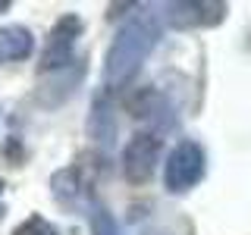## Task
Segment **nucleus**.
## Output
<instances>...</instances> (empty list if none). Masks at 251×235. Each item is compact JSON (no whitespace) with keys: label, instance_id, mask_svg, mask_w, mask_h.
<instances>
[{"label":"nucleus","instance_id":"obj_11","mask_svg":"<svg viewBox=\"0 0 251 235\" xmlns=\"http://www.w3.org/2000/svg\"><path fill=\"white\" fill-rule=\"evenodd\" d=\"M13 235H57V229H53L41 213H31L28 219H22V223L16 226Z\"/></svg>","mask_w":251,"mask_h":235},{"label":"nucleus","instance_id":"obj_9","mask_svg":"<svg viewBox=\"0 0 251 235\" xmlns=\"http://www.w3.org/2000/svg\"><path fill=\"white\" fill-rule=\"evenodd\" d=\"M88 132H91V138L107 141V144H110V138H113V116H110V104L104 107V97L94 100L91 119H88Z\"/></svg>","mask_w":251,"mask_h":235},{"label":"nucleus","instance_id":"obj_4","mask_svg":"<svg viewBox=\"0 0 251 235\" xmlns=\"http://www.w3.org/2000/svg\"><path fill=\"white\" fill-rule=\"evenodd\" d=\"M157 154H160V138L151 135V132H138L132 135V141L123 151V163H126V179L132 185H145L148 179L154 176V163Z\"/></svg>","mask_w":251,"mask_h":235},{"label":"nucleus","instance_id":"obj_7","mask_svg":"<svg viewBox=\"0 0 251 235\" xmlns=\"http://www.w3.org/2000/svg\"><path fill=\"white\" fill-rule=\"evenodd\" d=\"M129 110L138 116V119H148V122L163 119V125H170V104H167V100H163L157 91H151V88L138 91L135 97L129 100Z\"/></svg>","mask_w":251,"mask_h":235},{"label":"nucleus","instance_id":"obj_8","mask_svg":"<svg viewBox=\"0 0 251 235\" xmlns=\"http://www.w3.org/2000/svg\"><path fill=\"white\" fill-rule=\"evenodd\" d=\"M53 198L63 207H78L82 204V179H78V169H63L53 176Z\"/></svg>","mask_w":251,"mask_h":235},{"label":"nucleus","instance_id":"obj_6","mask_svg":"<svg viewBox=\"0 0 251 235\" xmlns=\"http://www.w3.org/2000/svg\"><path fill=\"white\" fill-rule=\"evenodd\" d=\"M31 50H35V38H31V31L25 25H6V28H0V66L28 60Z\"/></svg>","mask_w":251,"mask_h":235},{"label":"nucleus","instance_id":"obj_1","mask_svg":"<svg viewBox=\"0 0 251 235\" xmlns=\"http://www.w3.org/2000/svg\"><path fill=\"white\" fill-rule=\"evenodd\" d=\"M157 38H160V25H157V19L151 13L132 16V19L116 31L113 44H110V50H107V63H104V82L110 88H123V85L138 72V66L148 60V53L154 50Z\"/></svg>","mask_w":251,"mask_h":235},{"label":"nucleus","instance_id":"obj_3","mask_svg":"<svg viewBox=\"0 0 251 235\" xmlns=\"http://www.w3.org/2000/svg\"><path fill=\"white\" fill-rule=\"evenodd\" d=\"M78 35H82V19L73 16V13H66L57 25L50 28V35H47V44L41 50L38 69H41V72H60V69H66L69 63H73V47L78 41Z\"/></svg>","mask_w":251,"mask_h":235},{"label":"nucleus","instance_id":"obj_5","mask_svg":"<svg viewBox=\"0 0 251 235\" xmlns=\"http://www.w3.org/2000/svg\"><path fill=\"white\" fill-rule=\"evenodd\" d=\"M226 3L214 0H182V3H167V22L173 28H207L223 22Z\"/></svg>","mask_w":251,"mask_h":235},{"label":"nucleus","instance_id":"obj_10","mask_svg":"<svg viewBox=\"0 0 251 235\" xmlns=\"http://www.w3.org/2000/svg\"><path fill=\"white\" fill-rule=\"evenodd\" d=\"M91 235H123L116 219L110 216V210L98 198H91Z\"/></svg>","mask_w":251,"mask_h":235},{"label":"nucleus","instance_id":"obj_2","mask_svg":"<svg viewBox=\"0 0 251 235\" xmlns=\"http://www.w3.org/2000/svg\"><path fill=\"white\" fill-rule=\"evenodd\" d=\"M204 179V151L198 141H179L173 147L167 169H163V182L170 191H188Z\"/></svg>","mask_w":251,"mask_h":235},{"label":"nucleus","instance_id":"obj_12","mask_svg":"<svg viewBox=\"0 0 251 235\" xmlns=\"http://www.w3.org/2000/svg\"><path fill=\"white\" fill-rule=\"evenodd\" d=\"M0 198H3V182H0ZM0 213H3V207H0Z\"/></svg>","mask_w":251,"mask_h":235}]
</instances>
